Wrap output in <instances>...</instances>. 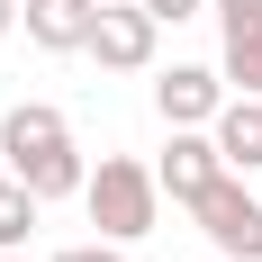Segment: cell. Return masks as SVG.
Listing matches in <instances>:
<instances>
[{"label":"cell","mask_w":262,"mask_h":262,"mask_svg":"<svg viewBox=\"0 0 262 262\" xmlns=\"http://www.w3.org/2000/svg\"><path fill=\"white\" fill-rule=\"evenodd\" d=\"M217 9V27H226V46H253L262 36V0H208Z\"/></svg>","instance_id":"cell-10"},{"label":"cell","mask_w":262,"mask_h":262,"mask_svg":"<svg viewBox=\"0 0 262 262\" xmlns=\"http://www.w3.org/2000/svg\"><path fill=\"white\" fill-rule=\"evenodd\" d=\"M190 217H199V235L226 262H262V199L244 190V172H217V181L190 199Z\"/></svg>","instance_id":"cell-2"},{"label":"cell","mask_w":262,"mask_h":262,"mask_svg":"<svg viewBox=\"0 0 262 262\" xmlns=\"http://www.w3.org/2000/svg\"><path fill=\"white\" fill-rule=\"evenodd\" d=\"M54 145H73V118H63L54 100H18L9 118H0V163H9V172H18L27 154H54Z\"/></svg>","instance_id":"cell-7"},{"label":"cell","mask_w":262,"mask_h":262,"mask_svg":"<svg viewBox=\"0 0 262 262\" xmlns=\"http://www.w3.org/2000/svg\"><path fill=\"white\" fill-rule=\"evenodd\" d=\"M91 18H100V0H18L27 46H46V54H81L91 46Z\"/></svg>","instance_id":"cell-6"},{"label":"cell","mask_w":262,"mask_h":262,"mask_svg":"<svg viewBox=\"0 0 262 262\" xmlns=\"http://www.w3.org/2000/svg\"><path fill=\"white\" fill-rule=\"evenodd\" d=\"M81 208H91V226L108 244H145L163 226V181H154V163H136V154H100L91 181H81Z\"/></svg>","instance_id":"cell-1"},{"label":"cell","mask_w":262,"mask_h":262,"mask_svg":"<svg viewBox=\"0 0 262 262\" xmlns=\"http://www.w3.org/2000/svg\"><path fill=\"white\" fill-rule=\"evenodd\" d=\"M145 9H154L163 27H181V18H208V0H145Z\"/></svg>","instance_id":"cell-13"},{"label":"cell","mask_w":262,"mask_h":262,"mask_svg":"<svg viewBox=\"0 0 262 262\" xmlns=\"http://www.w3.org/2000/svg\"><path fill=\"white\" fill-rule=\"evenodd\" d=\"M36 208H46V199L27 181H0V253H18V244L36 235Z\"/></svg>","instance_id":"cell-9"},{"label":"cell","mask_w":262,"mask_h":262,"mask_svg":"<svg viewBox=\"0 0 262 262\" xmlns=\"http://www.w3.org/2000/svg\"><path fill=\"white\" fill-rule=\"evenodd\" d=\"M0 181H9V163H0Z\"/></svg>","instance_id":"cell-16"},{"label":"cell","mask_w":262,"mask_h":262,"mask_svg":"<svg viewBox=\"0 0 262 262\" xmlns=\"http://www.w3.org/2000/svg\"><path fill=\"white\" fill-rule=\"evenodd\" d=\"M217 154H226V172H262V100L253 91H226V108L208 118Z\"/></svg>","instance_id":"cell-8"},{"label":"cell","mask_w":262,"mask_h":262,"mask_svg":"<svg viewBox=\"0 0 262 262\" xmlns=\"http://www.w3.org/2000/svg\"><path fill=\"white\" fill-rule=\"evenodd\" d=\"M217 108H226V73H217V63H172V73H154V118L163 127H208Z\"/></svg>","instance_id":"cell-5"},{"label":"cell","mask_w":262,"mask_h":262,"mask_svg":"<svg viewBox=\"0 0 262 262\" xmlns=\"http://www.w3.org/2000/svg\"><path fill=\"white\" fill-rule=\"evenodd\" d=\"M0 262H27V244H18V253H0Z\"/></svg>","instance_id":"cell-15"},{"label":"cell","mask_w":262,"mask_h":262,"mask_svg":"<svg viewBox=\"0 0 262 262\" xmlns=\"http://www.w3.org/2000/svg\"><path fill=\"white\" fill-rule=\"evenodd\" d=\"M154 46H163V18L145 0H100V18H91V63L100 73H154Z\"/></svg>","instance_id":"cell-3"},{"label":"cell","mask_w":262,"mask_h":262,"mask_svg":"<svg viewBox=\"0 0 262 262\" xmlns=\"http://www.w3.org/2000/svg\"><path fill=\"white\" fill-rule=\"evenodd\" d=\"M217 172H226V154H217L208 127H172V136H163V154H154V181H163V199H172V208H190Z\"/></svg>","instance_id":"cell-4"},{"label":"cell","mask_w":262,"mask_h":262,"mask_svg":"<svg viewBox=\"0 0 262 262\" xmlns=\"http://www.w3.org/2000/svg\"><path fill=\"white\" fill-rule=\"evenodd\" d=\"M9 27H18V0H0V36H9Z\"/></svg>","instance_id":"cell-14"},{"label":"cell","mask_w":262,"mask_h":262,"mask_svg":"<svg viewBox=\"0 0 262 262\" xmlns=\"http://www.w3.org/2000/svg\"><path fill=\"white\" fill-rule=\"evenodd\" d=\"M54 262H127V244H108V235H100V244H63Z\"/></svg>","instance_id":"cell-12"},{"label":"cell","mask_w":262,"mask_h":262,"mask_svg":"<svg viewBox=\"0 0 262 262\" xmlns=\"http://www.w3.org/2000/svg\"><path fill=\"white\" fill-rule=\"evenodd\" d=\"M217 73H226V91H253V100H262V36H253V46H226Z\"/></svg>","instance_id":"cell-11"}]
</instances>
